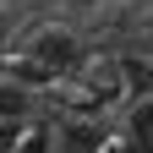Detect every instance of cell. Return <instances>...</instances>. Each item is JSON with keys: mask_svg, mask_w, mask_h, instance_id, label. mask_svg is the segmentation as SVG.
Instances as JSON below:
<instances>
[{"mask_svg": "<svg viewBox=\"0 0 153 153\" xmlns=\"http://www.w3.org/2000/svg\"><path fill=\"white\" fill-rule=\"evenodd\" d=\"M82 66V44H76V33L66 27H38L27 38V71L33 76H66Z\"/></svg>", "mask_w": 153, "mask_h": 153, "instance_id": "1", "label": "cell"}, {"mask_svg": "<svg viewBox=\"0 0 153 153\" xmlns=\"http://www.w3.org/2000/svg\"><path fill=\"white\" fill-rule=\"evenodd\" d=\"M99 142H104V131H99V126H82V120L60 126V137H55L60 153H99Z\"/></svg>", "mask_w": 153, "mask_h": 153, "instance_id": "2", "label": "cell"}, {"mask_svg": "<svg viewBox=\"0 0 153 153\" xmlns=\"http://www.w3.org/2000/svg\"><path fill=\"white\" fill-rule=\"evenodd\" d=\"M131 148L153 153V99H142L137 109H131Z\"/></svg>", "mask_w": 153, "mask_h": 153, "instance_id": "3", "label": "cell"}, {"mask_svg": "<svg viewBox=\"0 0 153 153\" xmlns=\"http://www.w3.org/2000/svg\"><path fill=\"white\" fill-rule=\"evenodd\" d=\"M27 115V88L22 82H0V120H22Z\"/></svg>", "mask_w": 153, "mask_h": 153, "instance_id": "4", "label": "cell"}]
</instances>
